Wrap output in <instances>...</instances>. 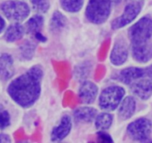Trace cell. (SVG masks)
<instances>
[{
  "label": "cell",
  "mask_w": 152,
  "mask_h": 143,
  "mask_svg": "<svg viewBox=\"0 0 152 143\" xmlns=\"http://www.w3.org/2000/svg\"><path fill=\"white\" fill-rule=\"evenodd\" d=\"M43 75L44 71L41 65H34L12 80L7 87V93L20 107L30 108L35 104L41 94Z\"/></svg>",
  "instance_id": "6da1fadb"
},
{
  "label": "cell",
  "mask_w": 152,
  "mask_h": 143,
  "mask_svg": "<svg viewBox=\"0 0 152 143\" xmlns=\"http://www.w3.org/2000/svg\"><path fill=\"white\" fill-rule=\"evenodd\" d=\"M111 9V0H89L86 10V18L91 23L101 25L109 18Z\"/></svg>",
  "instance_id": "7a4b0ae2"
},
{
  "label": "cell",
  "mask_w": 152,
  "mask_h": 143,
  "mask_svg": "<svg viewBox=\"0 0 152 143\" xmlns=\"http://www.w3.org/2000/svg\"><path fill=\"white\" fill-rule=\"evenodd\" d=\"M124 88L121 86L112 85L106 88L101 92L99 97V105L105 111L117 109L125 96Z\"/></svg>",
  "instance_id": "3957f363"
},
{
  "label": "cell",
  "mask_w": 152,
  "mask_h": 143,
  "mask_svg": "<svg viewBox=\"0 0 152 143\" xmlns=\"http://www.w3.org/2000/svg\"><path fill=\"white\" fill-rule=\"evenodd\" d=\"M129 36L132 45L147 42L152 36V19L148 17L141 18L131 27Z\"/></svg>",
  "instance_id": "277c9868"
},
{
  "label": "cell",
  "mask_w": 152,
  "mask_h": 143,
  "mask_svg": "<svg viewBox=\"0 0 152 143\" xmlns=\"http://www.w3.org/2000/svg\"><path fill=\"white\" fill-rule=\"evenodd\" d=\"M0 10L3 14L10 20H25L30 14L29 6L21 1H6L0 4Z\"/></svg>",
  "instance_id": "5b68a950"
},
{
  "label": "cell",
  "mask_w": 152,
  "mask_h": 143,
  "mask_svg": "<svg viewBox=\"0 0 152 143\" xmlns=\"http://www.w3.org/2000/svg\"><path fill=\"white\" fill-rule=\"evenodd\" d=\"M152 128L151 121L146 118H140L131 123L127 127L130 138L137 142H147L149 139Z\"/></svg>",
  "instance_id": "8992f818"
},
{
  "label": "cell",
  "mask_w": 152,
  "mask_h": 143,
  "mask_svg": "<svg viewBox=\"0 0 152 143\" xmlns=\"http://www.w3.org/2000/svg\"><path fill=\"white\" fill-rule=\"evenodd\" d=\"M142 6L139 2H132L127 4L121 16L117 17L111 22L113 30L120 29L132 23L140 14Z\"/></svg>",
  "instance_id": "52a82bcc"
},
{
  "label": "cell",
  "mask_w": 152,
  "mask_h": 143,
  "mask_svg": "<svg viewBox=\"0 0 152 143\" xmlns=\"http://www.w3.org/2000/svg\"><path fill=\"white\" fill-rule=\"evenodd\" d=\"M98 87L95 83L85 80L80 85L78 90V96L83 104H92L98 95Z\"/></svg>",
  "instance_id": "ba28073f"
},
{
  "label": "cell",
  "mask_w": 152,
  "mask_h": 143,
  "mask_svg": "<svg viewBox=\"0 0 152 143\" xmlns=\"http://www.w3.org/2000/svg\"><path fill=\"white\" fill-rule=\"evenodd\" d=\"M72 128V120L68 115L62 117L59 124L55 126L51 131L50 140L52 142H61L68 136Z\"/></svg>",
  "instance_id": "9c48e42d"
},
{
  "label": "cell",
  "mask_w": 152,
  "mask_h": 143,
  "mask_svg": "<svg viewBox=\"0 0 152 143\" xmlns=\"http://www.w3.org/2000/svg\"><path fill=\"white\" fill-rule=\"evenodd\" d=\"M129 50L126 42L123 39H117L114 43L110 55V60L114 65L120 66L127 61Z\"/></svg>",
  "instance_id": "30bf717a"
},
{
  "label": "cell",
  "mask_w": 152,
  "mask_h": 143,
  "mask_svg": "<svg viewBox=\"0 0 152 143\" xmlns=\"http://www.w3.org/2000/svg\"><path fill=\"white\" fill-rule=\"evenodd\" d=\"M132 93L142 100H147L152 96V80L150 79H140L132 83Z\"/></svg>",
  "instance_id": "8fae6325"
},
{
  "label": "cell",
  "mask_w": 152,
  "mask_h": 143,
  "mask_svg": "<svg viewBox=\"0 0 152 143\" xmlns=\"http://www.w3.org/2000/svg\"><path fill=\"white\" fill-rule=\"evenodd\" d=\"M15 73L14 62L11 55L7 53H0V78L7 81L13 77Z\"/></svg>",
  "instance_id": "7c38bea8"
},
{
  "label": "cell",
  "mask_w": 152,
  "mask_h": 143,
  "mask_svg": "<svg viewBox=\"0 0 152 143\" xmlns=\"http://www.w3.org/2000/svg\"><path fill=\"white\" fill-rule=\"evenodd\" d=\"M132 56L137 62H148L152 59V44L148 42L141 44L132 45Z\"/></svg>",
  "instance_id": "4fadbf2b"
},
{
  "label": "cell",
  "mask_w": 152,
  "mask_h": 143,
  "mask_svg": "<svg viewBox=\"0 0 152 143\" xmlns=\"http://www.w3.org/2000/svg\"><path fill=\"white\" fill-rule=\"evenodd\" d=\"M145 76V69L130 67L122 70L117 75V80L124 84L131 85Z\"/></svg>",
  "instance_id": "5bb4252c"
},
{
  "label": "cell",
  "mask_w": 152,
  "mask_h": 143,
  "mask_svg": "<svg viewBox=\"0 0 152 143\" xmlns=\"http://www.w3.org/2000/svg\"><path fill=\"white\" fill-rule=\"evenodd\" d=\"M118 107L119 117L123 120H127L134 114L136 111V101L132 96H127L122 100Z\"/></svg>",
  "instance_id": "9a60e30c"
},
{
  "label": "cell",
  "mask_w": 152,
  "mask_h": 143,
  "mask_svg": "<svg viewBox=\"0 0 152 143\" xmlns=\"http://www.w3.org/2000/svg\"><path fill=\"white\" fill-rule=\"evenodd\" d=\"M97 115L96 108L92 107H80L74 112V117L78 123H91Z\"/></svg>",
  "instance_id": "2e32d148"
},
{
  "label": "cell",
  "mask_w": 152,
  "mask_h": 143,
  "mask_svg": "<svg viewBox=\"0 0 152 143\" xmlns=\"http://www.w3.org/2000/svg\"><path fill=\"white\" fill-rule=\"evenodd\" d=\"M25 28L19 23L10 25L4 32V39L7 42H14L21 39L25 34Z\"/></svg>",
  "instance_id": "e0dca14e"
},
{
  "label": "cell",
  "mask_w": 152,
  "mask_h": 143,
  "mask_svg": "<svg viewBox=\"0 0 152 143\" xmlns=\"http://www.w3.org/2000/svg\"><path fill=\"white\" fill-rule=\"evenodd\" d=\"M68 20L66 17L59 11H55L52 15L49 22V27L51 32L59 33L66 27Z\"/></svg>",
  "instance_id": "ac0fdd59"
},
{
  "label": "cell",
  "mask_w": 152,
  "mask_h": 143,
  "mask_svg": "<svg viewBox=\"0 0 152 143\" xmlns=\"http://www.w3.org/2000/svg\"><path fill=\"white\" fill-rule=\"evenodd\" d=\"M93 71V64L90 61H86L79 64L74 68V74L76 80L85 81L90 77Z\"/></svg>",
  "instance_id": "d6986e66"
},
{
  "label": "cell",
  "mask_w": 152,
  "mask_h": 143,
  "mask_svg": "<svg viewBox=\"0 0 152 143\" xmlns=\"http://www.w3.org/2000/svg\"><path fill=\"white\" fill-rule=\"evenodd\" d=\"M44 25V18L41 15H35L27 21L25 26V32L34 36L36 33L40 32Z\"/></svg>",
  "instance_id": "ffe728a7"
},
{
  "label": "cell",
  "mask_w": 152,
  "mask_h": 143,
  "mask_svg": "<svg viewBox=\"0 0 152 143\" xmlns=\"http://www.w3.org/2000/svg\"><path fill=\"white\" fill-rule=\"evenodd\" d=\"M95 126L98 131H107L112 125L114 117L107 112L101 113L95 117Z\"/></svg>",
  "instance_id": "44dd1931"
},
{
  "label": "cell",
  "mask_w": 152,
  "mask_h": 143,
  "mask_svg": "<svg viewBox=\"0 0 152 143\" xmlns=\"http://www.w3.org/2000/svg\"><path fill=\"white\" fill-rule=\"evenodd\" d=\"M37 45L31 41H25L19 47V56L22 60L29 61L33 59L36 52Z\"/></svg>",
  "instance_id": "7402d4cb"
},
{
  "label": "cell",
  "mask_w": 152,
  "mask_h": 143,
  "mask_svg": "<svg viewBox=\"0 0 152 143\" xmlns=\"http://www.w3.org/2000/svg\"><path fill=\"white\" fill-rule=\"evenodd\" d=\"M84 0H60L62 8L69 13H77L83 7Z\"/></svg>",
  "instance_id": "603a6c76"
},
{
  "label": "cell",
  "mask_w": 152,
  "mask_h": 143,
  "mask_svg": "<svg viewBox=\"0 0 152 143\" xmlns=\"http://www.w3.org/2000/svg\"><path fill=\"white\" fill-rule=\"evenodd\" d=\"M34 8L39 13H46L50 7L48 0H31Z\"/></svg>",
  "instance_id": "cb8c5ba5"
},
{
  "label": "cell",
  "mask_w": 152,
  "mask_h": 143,
  "mask_svg": "<svg viewBox=\"0 0 152 143\" xmlns=\"http://www.w3.org/2000/svg\"><path fill=\"white\" fill-rule=\"evenodd\" d=\"M10 125V116L7 110L0 105V129H4Z\"/></svg>",
  "instance_id": "d4e9b609"
},
{
  "label": "cell",
  "mask_w": 152,
  "mask_h": 143,
  "mask_svg": "<svg viewBox=\"0 0 152 143\" xmlns=\"http://www.w3.org/2000/svg\"><path fill=\"white\" fill-rule=\"evenodd\" d=\"M97 137L99 141L102 142H112L113 139L111 136L105 132V131H99L97 134Z\"/></svg>",
  "instance_id": "484cf974"
},
{
  "label": "cell",
  "mask_w": 152,
  "mask_h": 143,
  "mask_svg": "<svg viewBox=\"0 0 152 143\" xmlns=\"http://www.w3.org/2000/svg\"><path fill=\"white\" fill-rule=\"evenodd\" d=\"M34 36L35 37V39L37 40V41L40 42H45L47 41V37L45 36L42 34L41 31H40V32L36 33L34 35Z\"/></svg>",
  "instance_id": "4316f807"
},
{
  "label": "cell",
  "mask_w": 152,
  "mask_h": 143,
  "mask_svg": "<svg viewBox=\"0 0 152 143\" xmlns=\"http://www.w3.org/2000/svg\"><path fill=\"white\" fill-rule=\"evenodd\" d=\"M0 142H11V139L6 134H0Z\"/></svg>",
  "instance_id": "83f0119b"
},
{
  "label": "cell",
  "mask_w": 152,
  "mask_h": 143,
  "mask_svg": "<svg viewBox=\"0 0 152 143\" xmlns=\"http://www.w3.org/2000/svg\"><path fill=\"white\" fill-rule=\"evenodd\" d=\"M145 75L148 77V79L152 80V65L145 68Z\"/></svg>",
  "instance_id": "f1b7e54d"
},
{
  "label": "cell",
  "mask_w": 152,
  "mask_h": 143,
  "mask_svg": "<svg viewBox=\"0 0 152 143\" xmlns=\"http://www.w3.org/2000/svg\"><path fill=\"white\" fill-rule=\"evenodd\" d=\"M4 28H5V21L0 15V34L4 31Z\"/></svg>",
  "instance_id": "f546056e"
},
{
  "label": "cell",
  "mask_w": 152,
  "mask_h": 143,
  "mask_svg": "<svg viewBox=\"0 0 152 143\" xmlns=\"http://www.w3.org/2000/svg\"><path fill=\"white\" fill-rule=\"evenodd\" d=\"M111 2L114 3L115 4H118L121 2L122 0H111Z\"/></svg>",
  "instance_id": "4dcf8cb0"
}]
</instances>
